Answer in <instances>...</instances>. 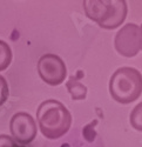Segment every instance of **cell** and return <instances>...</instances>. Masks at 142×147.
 Listing matches in <instances>:
<instances>
[{
	"instance_id": "cell-1",
	"label": "cell",
	"mask_w": 142,
	"mask_h": 147,
	"mask_svg": "<svg viewBox=\"0 0 142 147\" xmlns=\"http://www.w3.org/2000/svg\"><path fill=\"white\" fill-rule=\"evenodd\" d=\"M40 131L47 139H59L69 131L72 115L60 101L50 99L41 102L37 111Z\"/></svg>"
},
{
	"instance_id": "cell-2",
	"label": "cell",
	"mask_w": 142,
	"mask_h": 147,
	"mask_svg": "<svg viewBox=\"0 0 142 147\" xmlns=\"http://www.w3.org/2000/svg\"><path fill=\"white\" fill-rule=\"evenodd\" d=\"M86 16L104 30L119 27L127 17V3L125 0H85Z\"/></svg>"
},
{
	"instance_id": "cell-3",
	"label": "cell",
	"mask_w": 142,
	"mask_h": 147,
	"mask_svg": "<svg viewBox=\"0 0 142 147\" xmlns=\"http://www.w3.org/2000/svg\"><path fill=\"white\" fill-rule=\"evenodd\" d=\"M109 93L120 104H131L142 94V74L134 67L117 68L109 80Z\"/></svg>"
},
{
	"instance_id": "cell-4",
	"label": "cell",
	"mask_w": 142,
	"mask_h": 147,
	"mask_svg": "<svg viewBox=\"0 0 142 147\" xmlns=\"http://www.w3.org/2000/svg\"><path fill=\"white\" fill-rule=\"evenodd\" d=\"M114 46L120 55L133 58L141 51V31L136 24L129 22L116 33Z\"/></svg>"
},
{
	"instance_id": "cell-5",
	"label": "cell",
	"mask_w": 142,
	"mask_h": 147,
	"mask_svg": "<svg viewBox=\"0 0 142 147\" xmlns=\"http://www.w3.org/2000/svg\"><path fill=\"white\" fill-rule=\"evenodd\" d=\"M38 73L41 80L51 86H58L65 81L67 68L60 57L48 53L44 54L38 61Z\"/></svg>"
},
{
	"instance_id": "cell-6",
	"label": "cell",
	"mask_w": 142,
	"mask_h": 147,
	"mask_svg": "<svg viewBox=\"0 0 142 147\" xmlns=\"http://www.w3.org/2000/svg\"><path fill=\"white\" fill-rule=\"evenodd\" d=\"M9 131L11 136L19 144L27 145L37 137L38 127L31 114L26 112H18L11 119Z\"/></svg>"
},
{
	"instance_id": "cell-7",
	"label": "cell",
	"mask_w": 142,
	"mask_h": 147,
	"mask_svg": "<svg viewBox=\"0 0 142 147\" xmlns=\"http://www.w3.org/2000/svg\"><path fill=\"white\" fill-rule=\"evenodd\" d=\"M66 87L69 94L72 95L73 100H84L87 95V87L81 82H79L76 79L74 80V78H70L66 82Z\"/></svg>"
},
{
	"instance_id": "cell-8",
	"label": "cell",
	"mask_w": 142,
	"mask_h": 147,
	"mask_svg": "<svg viewBox=\"0 0 142 147\" xmlns=\"http://www.w3.org/2000/svg\"><path fill=\"white\" fill-rule=\"evenodd\" d=\"M12 61V50L7 42L0 40V71H5Z\"/></svg>"
},
{
	"instance_id": "cell-9",
	"label": "cell",
	"mask_w": 142,
	"mask_h": 147,
	"mask_svg": "<svg viewBox=\"0 0 142 147\" xmlns=\"http://www.w3.org/2000/svg\"><path fill=\"white\" fill-rule=\"evenodd\" d=\"M129 121H131L132 127H134L136 131L142 132V102L137 104L131 113L129 117Z\"/></svg>"
},
{
	"instance_id": "cell-10",
	"label": "cell",
	"mask_w": 142,
	"mask_h": 147,
	"mask_svg": "<svg viewBox=\"0 0 142 147\" xmlns=\"http://www.w3.org/2000/svg\"><path fill=\"white\" fill-rule=\"evenodd\" d=\"M8 98V85L3 76H0V106L4 105Z\"/></svg>"
},
{
	"instance_id": "cell-11",
	"label": "cell",
	"mask_w": 142,
	"mask_h": 147,
	"mask_svg": "<svg viewBox=\"0 0 142 147\" xmlns=\"http://www.w3.org/2000/svg\"><path fill=\"white\" fill-rule=\"evenodd\" d=\"M17 144L11 137L6 134H0V147H15Z\"/></svg>"
},
{
	"instance_id": "cell-12",
	"label": "cell",
	"mask_w": 142,
	"mask_h": 147,
	"mask_svg": "<svg viewBox=\"0 0 142 147\" xmlns=\"http://www.w3.org/2000/svg\"><path fill=\"white\" fill-rule=\"evenodd\" d=\"M140 31H141V51H142V25L140 26Z\"/></svg>"
},
{
	"instance_id": "cell-13",
	"label": "cell",
	"mask_w": 142,
	"mask_h": 147,
	"mask_svg": "<svg viewBox=\"0 0 142 147\" xmlns=\"http://www.w3.org/2000/svg\"><path fill=\"white\" fill-rule=\"evenodd\" d=\"M15 147H25V146H18V145H17V146H15Z\"/></svg>"
}]
</instances>
